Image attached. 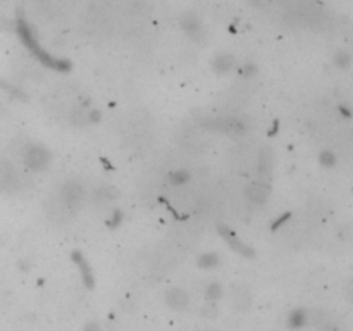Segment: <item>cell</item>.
I'll use <instances>...</instances> for the list:
<instances>
[{
    "instance_id": "6da1fadb",
    "label": "cell",
    "mask_w": 353,
    "mask_h": 331,
    "mask_svg": "<svg viewBox=\"0 0 353 331\" xmlns=\"http://www.w3.org/2000/svg\"><path fill=\"white\" fill-rule=\"evenodd\" d=\"M18 33H19V37H21L23 43H25L28 49H30L31 52L35 54V57L40 59V62H42L43 66H47V68H52L55 71H67V69H69V62L62 61V59L52 57V55H49V54L45 52V50L42 49V47H40V43L37 42V38H35L33 30L28 26V23L23 18L18 19Z\"/></svg>"
},
{
    "instance_id": "7a4b0ae2",
    "label": "cell",
    "mask_w": 353,
    "mask_h": 331,
    "mask_svg": "<svg viewBox=\"0 0 353 331\" xmlns=\"http://www.w3.org/2000/svg\"><path fill=\"white\" fill-rule=\"evenodd\" d=\"M50 159H52L50 152L45 147H42V145H28V147H25V150H23V160H25V164L28 168L35 169V171L45 169L49 165Z\"/></svg>"
},
{
    "instance_id": "3957f363",
    "label": "cell",
    "mask_w": 353,
    "mask_h": 331,
    "mask_svg": "<svg viewBox=\"0 0 353 331\" xmlns=\"http://www.w3.org/2000/svg\"><path fill=\"white\" fill-rule=\"evenodd\" d=\"M217 230H219V235L223 236L226 242H228V245L231 247L233 250L238 252V254H241V255H245V257H253L252 247L247 245L243 240L238 238V235L231 230V228L224 226V224H219V228H217Z\"/></svg>"
},
{
    "instance_id": "277c9868",
    "label": "cell",
    "mask_w": 353,
    "mask_h": 331,
    "mask_svg": "<svg viewBox=\"0 0 353 331\" xmlns=\"http://www.w3.org/2000/svg\"><path fill=\"white\" fill-rule=\"evenodd\" d=\"M61 197L67 207H76L83 199V188L76 181H67L61 190Z\"/></svg>"
},
{
    "instance_id": "5b68a950",
    "label": "cell",
    "mask_w": 353,
    "mask_h": 331,
    "mask_svg": "<svg viewBox=\"0 0 353 331\" xmlns=\"http://www.w3.org/2000/svg\"><path fill=\"white\" fill-rule=\"evenodd\" d=\"M269 193H271V187L265 181H255L247 188V197L253 204H264L269 199Z\"/></svg>"
},
{
    "instance_id": "8992f818",
    "label": "cell",
    "mask_w": 353,
    "mask_h": 331,
    "mask_svg": "<svg viewBox=\"0 0 353 331\" xmlns=\"http://www.w3.org/2000/svg\"><path fill=\"white\" fill-rule=\"evenodd\" d=\"M181 28H183L185 33L188 35L192 40L202 42V38H204V28H202L200 21H198L193 14H186L185 18L181 19Z\"/></svg>"
},
{
    "instance_id": "52a82bcc",
    "label": "cell",
    "mask_w": 353,
    "mask_h": 331,
    "mask_svg": "<svg viewBox=\"0 0 353 331\" xmlns=\"http://www.w3.org/2000/svg\"><path fill=\"white\" fill-rule=\"evenodd\" d=\"M73 261L78 266L79 274H81L85 285L88 286V288H93V283L95 281H93V271H92V267H90V264L85 261V257H83L79 252H74V254H73Z\"/></svg>"
},
{
    "instance_id": "ba28073f",
    "label": "cell",
    "mask_w": 353,
    "mask_h": 331,
    "mask_svg": "<svg viewBox=\"0 0 353 331\" xmlns=\"http://www.w3.org/2000/svg\"><path fill=\"white\" fill-rule=\"evenodd\" d=\"M188 293L185 290H180V288H174V290H169L167 295H165V302L169 303V307L176 310H181L188 305Z\"/></svg>"
},
{
    "instance_id": "9c48e42d",
    "label": "cell",
    "mask_w": 353,
    "mask_h": 331,
    "mask_svg": "<svg viewBox=\"0 0 353 331\" xmlns=\"http://www.w3.org/2000/svg\"><path fill=\"white\" fill-rule=\"evenodd\" d=\"M214 124H216L214 128L219 129V131L228 133V135H240V133H243L245 129H247V126L236 119H219Z\"/></svg>"
},
{
    "instance_id": "30bf717a",
    "label": "cell",
    "mask_w": 353,
    "mask_h": 331,
    "mask_svg": "<svg viewBox=\"0 0 353 331\" xmlns=\"http://www.w3.org/2000/svg\"><path fill=\"white\" fill-rule=\"evenodd\" d=\"M233 66H235V59H233V55H229V54L217 55L216 61H214V69H216L217 73H228Z\"/></svg>"
},
{
    "instance_id": "8fae6325",
    "label": "cell",
    "mask_w": 353,
    "mask_h": 331,
    "mask_svg": "<svg viewBox=\"0 0 353 331\" xmlns=\"http://www.w3.org/2000/svg\"><path fill=\"white\" fill-rule=\"evenodd\" d=\"M219 264V255L214 254V252H209V254H204L200 259H198V266L205 267V269H210V267H216Z\"/></svg>"
},
{
    "instance_id": "7c38bea8",
    "label": "cell",
    "mask_w": 353,
    "mask_h": 331,
    "mask_svg": "<svg viewBox=\"0 0 353 331\" xmlns=\"http://www.w3.org/2000/svg\"><path fill=\"white\" fill-rule=\"evenodd\" d=\"M271 165H272L271 153H269V150H264L259 157V171L262 175H267V173L271 171Z\"/></svg>"
},
{
    "instance_id": "4fadbf2b",
    "label": "cell",
    "mask_w": 353,
    "mask_h": 331,
    "mask_svg": "<svg viewBox=\"0 0 353 331\" xmlns=\"http://www.w3.org/2000/svg\"><path fill=\"white\" fill-rule=\"evenodd\" d=\"M190 180V173L185 171V169H178L170 175V183L172 185H185L186 181Z\"/></svg>"
},
{
    "instance_id": "5bb4252c",
    "label": "cell",
    "mask_w": 353,
    "mask_h": 331,
    "mask_svg": "<svg viewBox=\"0 0 353 331\" xmlns=\"http://www.w3.org/2000/svg\"><path fill=\"white\" fill-rule=\"evenodd\" d=\"M305 319H307V317H305L303 310H295V312L289 316L288 322H289V326H291V328H300V326L305 322Z\"/></svg>"
},
{
    "instance_id": "9a60e30c",
    "label": "cell",
    "mask_w": 353,
    "mask_h": 331,
    "mask_svg": "<svg viewBox=\"0 0 353 331\" xmlns=\"http://www.w3.org/2000/svg\"><path fill=\"white\" fill-rule=\"evenodd\" d=\"M221 295H223V288H221V285H216V283H214V285L209 286V290H207V298H209L210 302H216L217 298L221 297Z\"/></svg>"
},
{
    "instance_id": "2e32d148",
    "label": "cell",
    "mask_w": 353,
    "mask_h": 331,
    "mask_svg": "<svg viewBox=\"0 0 353 331\" xmlns=\"http://www.w3.org/2000/svg\"><path fill=\"white\" fill-rule=\"evenodd\" d=\"M121 221H122V212L119 211V209H116V211H114V214H112V218L107 221V224H109L110 228H117L119 224H121Z\"/></svg>"
},
{
    "instance_id": "e0dca14e",
    "label": "cell",
    "mask_w": 353,
    "mask_h": 331,
    "mask_svg": "<svg viewBox=\"0 0 353 331\" xmlns=\"http://www.w3.org/2000/svg\"><path fill=\"white\" fill-rule=\"evenodd\" d=\"M320 162L324 165H332L334 164V157H332L331 152H322V155H320Z\"/></svg>"
},
{
    "instance_id": "ac0fdd59",
    "label": "cell",
    "mask_w": 353,
    "mask_h": 331,
    "mask_svg": "<svg viewBox=\"0 0 353 331\" xmlns=\"http://www.w3.org/2000/svg\"><path fill=\"white\" fill-rule=\"evenodd\" d=\"M241 73L245 74V76H252V74H255L257 73V68L253 64H247V66H243V69H241Z\"/></svg>"
},
{
    "instance_id": "d6986e66",
    "label": "cell",
    "mask_w": 353,
    "mask_h": 331,
    "mask_svg": "<svg viewBox=\"0 0 353 331\" xmlns=\"http://www.w3.org/2000/svg\"><path fill=\"white\" fill-rule=\"evenodd\" d=\"M288 218H289V214H283V216H281V218L279 219H276L274 221V223H272V230H277V228H279L281 226V224H284V223H286V221H288Z\"/></svg>"
},
{
    "instance_id": "ffe728a7",
    "label": "cell",
    "mask_w": 353,
    "mask_h": 331,
    "mask_svg": "<svg viewBox=\"0 0 353 331\" xmlns=\"http://www.w3.org/2000/svg\"><path fill=\"white\" fill-rule=\"evenodd\" d=\"M204 314H205V316H209V317L216 316V314H217L216 305H214V303H209V307H205V309H204Z\"/></svg>"
},
{
    "instance_id": "44dd1931",
    "label": "cell",
    "mask_w": 353,
    "mask_h": 331,
    "mask_svg": "<svg viewBox=\"0 0 353 331\" xmlns=\"http://www.w3.org/2000/svg\"><path fill=\"white\" fill-rule=\"evenodd\" d=\"M88 121H92V123H98V121H100V112H98V110H90Z\"/></svg>"
},
{
    "instance_id": "7402d4cb",
    "label": "cell",
    "mask_w": 353,
    "mask_h": 331,
    "mask_svg": "<svg viewBox=\"0 0 353 331\" xmlns=\"http://www.w3.org/2000/svg\"><path fill=\"white\" fill-rule=\"evenodd\" d=\"M85 331H100V328H98V324H95V322H90L85 328Z\"/></svg>"
},
{
    "instance_id": "603a6c76",
    "label": "cell",
    "mask_w": 353,
    "mask_h": 331,
    "mask_svg": "<svg viewBox=\"0 0 353 331\" xmlns=\"http://www.w3.org/2000/svg\"><path fill=\"white\" fill-rule=\"evenodd\" d=\"M346 293H348V297H350L351 300H353V281L350 283V285H348V288H346Z\"/></svg>"
}]
</instances>
